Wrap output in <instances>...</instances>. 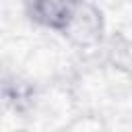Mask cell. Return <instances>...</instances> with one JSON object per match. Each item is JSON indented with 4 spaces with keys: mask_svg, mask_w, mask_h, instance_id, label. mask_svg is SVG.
Returning a JSON list of instances; mask_svg holds the SVG:
<instances>
[{
    "mask_svg": "<svg viewBox=\"0 0 132 132\" xmlns=\"http://www.w3.org/2000/svg\"><path fill=\"white\" fill-rule=\"evenodd\" d=\"M74 50L93 52L105 39V16L103 10L91 0H78L64 27L58 31Z\"/></svg>",
    "mask_w": 132,
    "mask_h": 132,
    "instance_id": "cell-1",
    "label": "cell"
},
{
    "mask_svg": "<svg viewBox=\"0 0 132 132\" xmlns=\"http://www.w3.org/2000/svg\"><path fill=\"white\" fill-rule=\"evenodd\" d=\"M39 91L37 87L12 72L8 66L0 64V113L12 111L19 116H27L37 107Z\"/></svg>",
    "mask_w": 132,
    "mask_h": 132,
    "instance_id": "cell-2",
    "label": "cell"
},
{
    "mask_svg": "<svg viewBox=\"0 0 132 132\" xmlns=\"http://www.w3.org/2000/svg\"><path fill=\"white\" fill-rule=\"evenodd\" d=\"M76 4L78 0H27V14L35 25L58 33Z\"/></svg>",
    "mask_w": 132,
    "mask_h": 132,
    "instance_id": "cell-3",
    "label": "cell"
},
{
    "mask_svg": "<svg viewBox=\"0 0 132 132\" xmlns=\"http://www.w3.org/2000/svg\"><path fill=\"white\" fill-rule=\"evenodd\" d=\"M101 47H105V58L109 62V66H113L116 70L128 72L130 70V41L124 35H116L111 39H103Z\"/></svg>",
    "mask_w": 132,
    "mask_h": 132,
    "instance_id": "cell-4",
    "label": "cell"
}]
</instances>
